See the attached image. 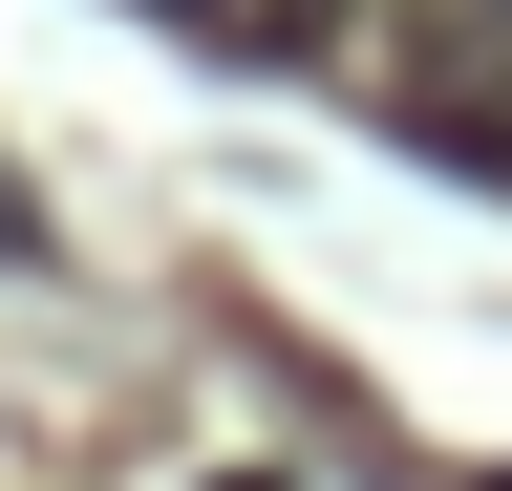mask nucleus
I'll list each match as a JSON object with an SVG mask.
<instances>
[{
	"instance_id": "1",
	"label": "nucleus",
	"mask_w": 512,
	"mask_h": 491,
	"mask_svg": "<svg viewBox=\"0 0 512 491\" xmlns=\"http://www.w3.org/2000/svg\"><path fill=\"white\" fill-rule=\"evenodd\" d=\"M384 107H406L427 150L512 171V0H406V22H384Z\"/></svg>"
},
{
	"instance_id": "2",
	"label": "nucleus",
	"mask_w": 512,
	"mask_h": 491,
	"mask_svg": "<svg viewBox=\"0 0 512 491\" xmlns=\"http://www.w3.org/2000/svg\"><path fill=\"white\" fill-rule=\"evenodd\" d=\"M171 22H214V43H278V22H320V0H171Z\"/></svg>"
}]
</instances>
